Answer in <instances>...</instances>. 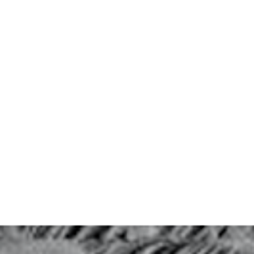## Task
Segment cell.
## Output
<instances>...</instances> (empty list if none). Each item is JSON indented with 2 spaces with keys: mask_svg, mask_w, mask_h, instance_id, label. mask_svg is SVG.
Wrapping results in <instances>:
<instances>
[{
  "mask_svg": "<svg viewBox=\"0 0 254 254\" xmlns=\"http://www.w3.org/2000/svg\"><path fill=\"white\" fill-rule=\"evenodd\" d=\"M233 249H226V247H212V253L210 254H229Z\"/></svg>",
  "mask_w": 254,
  "mask_h": 254,
  "instance_id": "1",
  "label": "cell"
}]
</instances>
